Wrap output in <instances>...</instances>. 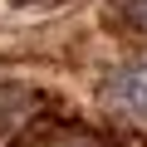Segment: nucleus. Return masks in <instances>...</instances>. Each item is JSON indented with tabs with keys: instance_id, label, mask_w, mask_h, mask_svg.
I'll return each mask as SVG.
<instances>
[{
	"instance_id": "1",
	"label": "nucleus",
	"mask_w": 147,
	"mask_h": 147,
	"mask_svg": "<svg viewBox=\"0 0 147 147\" xmlns=\"http://www.w3.org/2000/svg\"><path fill=\"white\" fill-rule=\"evenodd\" d=\"M103 108L118 118V123H132V127H147V49L123 59L113 74H108V84H103Z\"/></svg>"
},
{
	"instance_id": "2",
	"label": "nucleus",
	"mask_w": 147,
	"mask_h": 147,
	"mask_svg": "<svg viewBox=\"0 0 147 147\" xmlns=\"http://www.w3.org/2000/svg\"><path fill=\"white\" fill-rule=\"evenodd\" d=\"M15 147H118L108 132L88 127V123H69V118H54V123H39L30 127Z\"/></svg>"
},
{
	"instance_id": "3",
	"label": "nucleus",
	"mask_w": 147,
	"mask_h": 147,
	"mask_svg": "<svg viewBox=\"0 0 147 147\" xmlns=\"http://www.w3.org/2000/svg\"><path fill=\"white\" fill-rule=\"evenodd\" d=\"M34 5H59V0H34Z\"/></svg>"
}]
</instances>
